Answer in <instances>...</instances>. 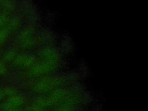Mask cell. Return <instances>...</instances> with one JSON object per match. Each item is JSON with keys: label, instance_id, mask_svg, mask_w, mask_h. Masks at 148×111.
<instances>
[{"label": "cell", "instance_id": "6da1fadb", "mask_svg": "<svg viewBox=\"0 0 148 111\" xmlns=\"http://www.w3.org/2000/svg\"><path fill=\"white\" fill-rule=\"evenodd\" d=\"M6 102L12 106L16 108H21V105L23 103V100L20 96L14 95L8 98Z\"/></svg>", "mask_w": 148, "mask_h": 111}, {"label": "cell", "instance_id": "7a4b0ae2", "mask_svg": "<svg viewBox=\"0 0 148 111\" xmlns=\"http://www.w3.org/2000/svg\"><path fill=\"white\" fill-rule=\"evenodd\" d=\"M8 35V31L7 29H1L0 30V45L4 43Z\"/></svg>", "mask_w": 148, "mask_h": 111}, {"label": "cell", "instance_id": "3957f363", "mask_svg": "<svg viewBox=\"0 0 148 111\" xmlns=\"http://www.w3.org/2000/svg\"><path fill=\"white\" fill-rule=\"evenodd\" d=\"M14 55L15 54L13 51H9L8 52H6V54L4 55V58L7 61H10L14 58Z\"/></svg>", "mask_w": 148, "mask_h": 111}, {"label": "cell", "instance_id": "277c9868", "mask_svg": "<svg viewBox=\"0 0 148 111\" xmlns=\"http://www.w3.org/2000/svg\"><path fill=\"white\" fill-rule=\"evenodd\" d=\"M8 21V16L5 14H0V28L3 27Z\"/></svg>", "mask_w": 148, "mask_h": 111}, {"label": "cell", "instance_id": "5b68a950", "mask_svg": "<svg viewBox=\"0 0 148 111\" xmlns=\"http://www.w3.org/2000/svg\"><path fill=\"white\" fill-rule=\"evenodd\" d=\"M3 90V92H4L5 94V95H8V96H9V97L14 95L15 94H16L15 91L13 88H12L8 87V88H5Z\"/></svg>", "mask_w": 148, "mask_h": 111}, {"label": "cell", "instance_id": "8992f818", "mask_svg": "<svg viewBox=\"0 0 148 111\" xmlns=\"http://www.w3.org/2000/svg\"><path fill=\"white\" fill-rule=\"evenodd\" d=\"M6 71V67L4 63L0 61V75L4 74Z\"/></svg>", "mask_w": 148, "mask_h": 111}, {"label": "cell", "instance_id": "52a82bcc", "mask_svg": "<svg viewBox=\"0 0 148 111\" xmlns=\"http://www.w3.org/2000/svg\"><path fill=\"white\" fill-rule=\"evenodd\" d=\"M18 24V23L16 21V20H13L12 21H11L9 24V28L10 29H13L14 28H15L17 26V24Z\"/></svg>", "mask_w": 148, "mask_h": 111}, {"label": "cell", "instance_id": "ba28073f", "mask_svg": "<svg viewBox=\"0 0 148 111\" xmlns=\"http://www.w3.org/2000/svg\"><path fill=\"white\" fill-rule=\"evenodd\" d=\"M5 96L6 95L3 92V90H0V100H2L5 98Z\"/></svg>", "mask_w": 148, "mask_h": 111}, {"label": "cell", "instance_id": "9c48e42d", "mask_svg": "<svg viewBox=\"0 0 148 111\" xmlns=\"http://www.w3.org/2000/svg\"><path fill=\"white\" fill-rule=\"evenodd\" d=\"M3 111H6V110H3Z\"/></svg>", "mask_w": 148, "mask_h": 111}]
</instances>
